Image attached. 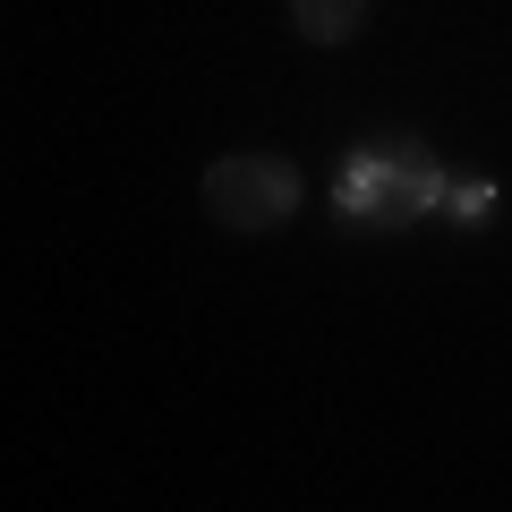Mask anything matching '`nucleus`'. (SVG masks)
I'll list each match as a JSON object with an SVG mask.
<instances>
[{
	"mask_svg": "<svg viewBox=\"0 0 512 512\" xmlns=\"http://www.w3.org/2000/svg\"><path fill=\"white\" fill-rule=\"evenodd\" d=\"M487 205H495V188H487V180H470V188H453V214H461V222H478V214H487Z\"/></svg>",
	"mask_w": 512,
	"mask_h": 512,
	"instance_id": "nucleus-4",
	"label": "nucleus"
},
{
	"mask_svg": "<svg viewBox=\"0 0 512 512\" xmlns=\"http://www.w3.org/2000/svg\"><path fill=\"white\" fill-rule=\"evenodd\" d=\"M291 205H299V171L282 163V154H222V163L205 171V214H214L222 231H239V239L274 231Z\"/></svg>",
	"mask_w": 512,
	"mask_h": 512,
	"instance_id": "nucleus-2",
	"label": "nucleus"
},
{
	"mask_svg": "<svg viewBox=\"0 0 512 512\" xmlns=\"http://www.w3.org/2000/svg\"><path fill=\"white\" fill-rule=\"evenodd\" d=\"M444 197V171L427 146H410V137H393V146H359L342 163V188H333V205H342L350 231H410L419 214H436Z\"/></svg>",
	"mask_w": 512,
	"mask_h": 512,
	"instance_id": "nucleus-1",
	"label": "nucleus"
},
{
	"mask_svg": "<svg viewBox=\"0 0 512 512\" xmlns=\"http://www.w3.org/2000/svg\"><path fill=\"white\" fill-rule=\"evenodd\" d=\"M291 26L308 43H350L367 26V0H291Z\"/></svg>",
	"mask_w": 512,
	"mask_h": 512,
	"instance_id": "nucleus-3",
	"label": "nucleus"
}]
</instances>
